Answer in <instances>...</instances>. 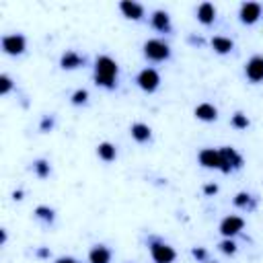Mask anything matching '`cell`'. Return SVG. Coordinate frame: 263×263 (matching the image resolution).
Listing matches in <instances>:
<instances>
[{"label": "cell", "mask_w": 263, "mask_h": 263, "mask_svg": "<svg viewBox=\"0 0 263 263\" xmlns=\"http://www.w3.org/2000/svg\"><path fill=\"white\" fill-rule=\"evenodd\" d=\"M150 25H152L156 31H160V33H171V31H173L171 18H168V14H166L164 10H154V12H152V18H150Z\"/></svg>", "instance_id": "13"}, {"label": "cell", "mask_w": 263, "mask_h": 263, "mask_svg": "<svg viewBox=\"0 0 263 263\" xmlns=\"http://www.w3.org/2000/svg\"><path fill=\"white\" fill-rule=\"evenodd\" d=\"M218 152H220V171L222 173H230V171H236L242 166V156L232 146L218 148Z\"/></svg>", "instance_id": "4"}, {"label": "cell", "mask_w": 263, "mask_h": 263, "mask_svg": "<svg viewBox=\"0 0 263 263\" xmlns=\"http://www.w3.org/2000/svg\"><path fill=\"white\" fill-rule=\"evenodd\" d=\"M35 255H37L39 259H49V255H51V251H49L47 247H39V249L35 251Z\"/></svg>", "instance_id": "29"}, {"label": "cell", "mask_w": 263, "mask_h": 263, "mask_svg": "<svg viewBox=\"0 0 263 263\" xmlns=\"http://www.w3.org/2000/svg\"><path fill=\"white\" fill-rule=\"evenodd\" d=\"M214 18H216V8H214V4H212V2H201V4L197 6V21H199L201 25H212Z\"/></svg>", "instance_id": "14"}, {"label": "cell", "mask_w": 263, "mask_h": 263, "mask_svg": "<svg viewBox=\"0 0 263 263\" xmlns=\"http://www.w3.org/2000/svg\"><path fill=\"white\" fill-rule=\"evenodd\" d=\"M53 123H55V121H53L51 115H43V119H41V123H39V132H43V134H45V132H51V129H53Z\"/></svg>", "instance_id": "27"}, {"label": "cell", "mask_w": 263, "mask_h": 263, "mask_svg": "<svg viewBox=\"0 0 263 263\" xmlns=\"http://www.w3.org/2000/svg\"><path fill=\"white\" fill-rule=\"evenodd\" d=\"M193 113H195V117L201 119V121H216V119H218V109H216L214 105H210V103H199Z\"/></svg>", "instance_id": "15"}, {"label": "cell", "mask_w": 263, "mask_h": 263, "mask_svg": "<svg viewBox=\"0 0 263 263\" xmlns=\"http://www.w3.org/2000/svg\"><path fill=\"white\" fill-rule=\"evenodd\" d=\"M88 261H90V263H109V261H111V251H109V247H105V245H95V247L90 249V253H88Z\"/></svg>", "instance_id": "16"}, {"label": "cell", "mask_w": 263, "mask_h": 263, "mask_svg": "<svg viewBox=\"0 0 263 263\" xmlns=\"http://www.w3.org/2000/svg\"><path fill=\"white\" fill-rule=\"evenodd\" d=\"M55 263H78V261H76L74 257H58Z\"/></svg>", "instance_id": "31"}, {"label": "cell", "mask_w": 263, "mask_h": 263, "mask_svg": "<svg viewBox=\"0 0 263 263\" xmlns=\"http://www.w3.org/2000/svg\"><path fill=\"white\" fill-rule=\"evenodd\" d=\"M191 255H193L197 261H205V259H208V251H205L203 247H193V249H191Z\"/></svg>", "instance_id": "28"}, {"label": "cell", "mask_w": 263, "mask_h": 263, "mask_svg": "<svg viewBox=\"0 0 263 263\" xmlns=\"http://www.w3.org/2000/svg\"><path fill=\"white\" fill-rule=\"evenodd\" d=\"M35 218H39V220L45 222V224H53L55 212H53V208H49V205H37V208H35Z\"/></svg>", "instance_id": "21"}, {"label": "cell", "mask_w": 263, "mask_h": 263, "mask_svg": "<svg viewBox=\"0 0 263 263\" xmlns=\"http://www.w3.org/2000/svg\"><path fill=\"white\" fill-rule=\"evenodd\" d=\"M261 12H263V8H261L259 2H242L240 4V10H238V18L245 25H253V23L259 21Z\"/></svg>", "instance_id": "8"}, {"label": "cell", "mask_w": 263, "mask_h": 263, "mask_svg": "<svg viewBox=\"0 0 263 263\" xmlns=\"http://www.w3.org/2000/svg\"><path fill=\"white\" fill-rule=\"evenodd\" d=\"M144 55L152 62H164L171 58V47L160 39H148L144 43Z\"/></svg>", "instance_id": "2"}, {"label": "cell", "mask_w": 263, "mask_h": 263, "mask_svg": "<svg viewBox=\"0 0 263 263\" xmlns=\"http://www.w3.org/2000/svg\"><path fill=\"white\" fill-rule=\"evenodd\" d=\"M214 263H216V261H214Z\"/></svg>", "instance_id": "35"}, {"label": "cell", "mask_w": 263, "mask_h": 263, "mask_svg": "<svg viewBox=\"0 0 263 263\" xmlns=\"http://www.w3.org/2000/svg\"><path fill=\"white\" fill-rule=\"evenodd\" d=\"M2 49H4V53H8V55H21V53L27 49V39H25V35H21V33L4 35V37H2Z\"/></svg>", "instance_id": "5"}, {"label": "cell", "mask_w": 263, "mask_h": 263, "mask_svg": "<svg viewBox=\"0 0 263 263\" xmlns=\"http://www.w3.org/2000/svg\"><path fill=\"white\" fill-rule=\"evenodd\" d=\"M150 255H152L154 263H173L177 257L175 249L158 238H150Z\"/></svg>", "instance_id": "3"}, {"label": "cell", "mask_w": 263, "mask_h": 263, "mask_svg": "<svg viewBox=\"0 0 263 263\" xmlns=\"http://www.w3.org/2000/svg\"><path fill=\"white\" fill-rule=\"evenodd\" d=\"M212 47H214V51L216 53H220V55H224V53H230L232 51V47H234V43H232V39H228V37H222V35H216V37H212Z\"/></svg>", "instance_id": "18"}, {"label": "cell", "mask_w": 263, "mask_h": 263, "mask_svg": "<svg viewBox=\"0 0 263 263\" xmlns=\"http://www.w3.org/2000/svg\"><path fill=\"white\" fill-rule=\"evenodd\" d=\"M70 101H72V105H84V103L88 101V90H86V88L74 90L72 97H70Z\"/></svg>", "instance_id": "24"}, {"label": "cell", "mask_w": 263, "mask_h": 263, "mask_svg": "<svg viewBox=\"0 0 263 263\" xmlns=\"http://www.w3.org/2000/svg\"><path fill=\"white\" fill-rule=\"evenodd\" d=\"M203 193H205V195H214V193H218V185H216V183H208V185L203 187Z\"/></svg>", "instance_id": "30"}, {"label": "cell", "mask_w": 263, "mask_h": 263, "mask_svg": "<svg viewBox=\"0 0 263 263\" xmlns=\"http://www.w3.org/2000/svg\"><path fill=\"white\" fill-rule=\"evenodd\" d=\"M230 125L236 127V129H247V127H249V117H247L245 113L236 111V113L232 115V119H230Z\"/></svg>", "instance_id": "23"}, {"label": "cell", "mask_w": 263, "mask_h": 263, "mask_svg": "<svg viewBox=\"0 0 263 263\" xmlns=\"http://www.w3.org/2000/svg\"><path fill=\"white\" fill-rule=\"evenodd\" d=\"M33 171H35V175H37L39 179H45V177H49V173H51L49 160H45V158H37V160L33 162Z\"/></svg>", "instance_id": "22"}, {"label": "cell", "mask_w": 263, "mask_h": 263, "mask_svg": "<svg viewBox=\"0 0 263 263\" xmlns=\"http://www.w3.org/2000/svg\"><path fill=\"white\" fill-rule=\"evenodd\" d=\"M234 205H236V208H242V210H255L257 197H253V195L247 193V191H240V193H236V197H234Z\"/></svg>", "instance_id": "20"}, {"label": "cell", "mask_w": 263, "mask_h": 263, "mask_svg": "<svg viewBox=\"0 0 263 263\" xmlns=\"http://www.w3.org/2000/svg\"><path fill=\"white\" fill-rule=\"evenodd\" d=\"M129 134H132V138L136 140V142H140V144H144V142H148L150 140V136H152V132H150V127L146 125V123H132V127H129Z\"/></svg>", "instance_id": "17"}, {"label": "cell", "mask_w": 263, "mask_h": 263, "mask_svg": "<svg viewBox=\"0 0 263 263\" xmlns=\"http://www.w3.org/2000/svg\"><path fill=\"white\" fill-rule=\"evenodd\" d=\"M199 164L205 168H220V152L216 148H203L197 154Z\"/></svg>", "instance_id": "10"}, {"label": "cell", "mask_w": 263, "mask_h": 263, "mask_svg": "<svg viewBox=\"0 0 263 263\" xmlns=\"http://www.w3.org/2000/svg\"><path fill=\"white\" fill-rule=\"evenodd\" d=\"M12 199H16V201H18V199H23V191H21V189L12 191Z\"/></svg>", "instance_id": "33"}, {"label": "cell", "mask_w": 263, "mask_h": 263, "mask_svg": "<svg viewBox=\"0 0 263 263\" xmlns=\"http://www.w3.org/2000/svg\"><path fill=\"white\" fill-rule=\"evenodd\" d=\"M189 43H197V45H203V39H201V37H193V35H191V37H189Z\"/></svg>", "instance_id": "32"}, {"label": "cell", "mask_w": 263, "mask_h": 263, "mask_svg": "<svg viewBox=\"0 0 263 263\" xmlns=\"http://www.w3.org/2000/svg\"><path fill=\"white\" fill-rule=\"evenodd\" d=\"M60 66H62L64 70H76V68L84 66V58H82L80 53L68 49V51L62 53V58H60Z\"/></svg>", "instance_id": "12"}, {"label": "cell", "mask_w": 263, "mask_h": 263, "mask_svg": "<svg viewBox=\"0 0 263 263\" xmlns=\"http://www.w3.org/2000/svg\"><path fill=\"white\" fill-rule=\"evenodd\" d=\"M117 64L113 58L109 55H99L95 60V84L103 86V88H115V80H117Z\"/></svg>", "instance_id": "1"}, {"label": "cell", "mask_w": 263, "mask_h": 263, "mask_svg": "<svg viewBox=\"0 0 263 263\" xmlns=\"http://www.w3.org/2000/svg\"><path fill=\"white\" fill-rule=\"evenodd\" d=\"M12 78L8 76V74H2L0 76V95H8L10 90H12Z\"/></svg>", "instance_id": "26"}, {"label": "cell", "mask_w": 263, "mask_h": 263, "mask_svg": "<svg viewBox=\"0 0 263 263\" xmlns=\"http://www.w3.org/2000/svg\"><path fill=\"white\" fill-rule=\"evenodd\" d=\"M245 74L251 82H261L263 80V55H253L245 64Z\"/></svg>", "instance_id": "9"}, {"label": "cell", "mask_w": 263, "mask_h": 263, "mask_svg": "<svg viewBox=\"0 0 263 263\" xmlns=\"http://www.w3.org/2000/svg\"><path fill=\"white\" fill-rule=\"evenodd\" d=\"M245 228V220L240 216H226L222 222H220V232L224 238H232L236 234H240Z\"/></svg>", "instance_id": "7"}, {"label": "cell", "mask_w": 263, "mask_h": 263, "mask_svg": "<svg viewBox=\"0 0 263 263\" xmlns=\"http://www.w3.org/2000/svg\"><path fill=\"white\" fill-rule=\"evenodd\" d=\"M218 249H220L224 255H234V253H236V242H234L232 238H224V240L218 245Z\"/></svg>", "instance_id": "25"}, {"label": "cell", "mask_w": 263, "mask_h": 263, "mask_svg": "<svg viewBox=\"0 0 263 263\" xmlns=\"http://www.w3.org/2000/svg\"><path fill=\"white\" fill-rule=\"evenodd\" d=\"M119 10L123 12L125 18H132V21H140L144 16V6L138 2H132V0H123L119 4Z\"/></svg>", "instance_id": "11"}, {"label": "cell", "mask_w": 263, "mask_h": 263, "mask_svg": "<svg viewBox=\"0 0 263 263\" xmlns=\"http://www.w3.org/2000/svg\"><path fill=\"white\" fill-rule=\"evenodd\" d=\"M0 242H2V245L6 242V230H4V228H2V232H0Z\"/></svg>", "instance_id": "34"}, {"label": "cell", "mask_w": 263, "mask_h": 263, "mask_svg": "<svg viewBox=\"0 0 263 263\" xmlns=\"http://www.w3.org/2000/svg\"><path fill=\"white\" fill-rule=\"evenodd\" d=\"M97 154H99V158H101V160L111 162V160H115L117 150H115V146H113L111 142H101V144L97 146Z\"/></svg>", "instance_id": "19"}, {"label": "cell", "mask_w": 263, "mask_h": 263, "mask_svg": "<svg viewBox=\"0 0 263 263\" xmlns=\"http://www.w3.org/2000/svg\"><path fill=\"white\" fill-rule=\"evenodd\" d=\"M136 82H138V86H140L142 90L154 92V90L158 88V84H160V74H158L154 68H144V70L138 74Z\"/></svg>", "instance_id": "6"}]
</instances>
